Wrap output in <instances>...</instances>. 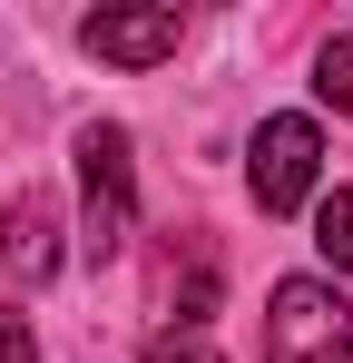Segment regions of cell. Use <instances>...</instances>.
<instances>
[{"mask_svg": "<svg viewBox=\"0 0 353 363\" xmlns=\"http://www.w3.org/2000/svg\"><path fill=\"white\" fill-rule=\"evenodd\" d=\"M138 236V157H128V128H79V245L108 265L118 245Z\"/></svg>", "mask_w": 353, "mask_h": 363, "instance_id": "cell-1", "label": "cell"}, {"mask_svg": "<svg viewBox=\"0 0 353 363\" xmlns=\"http://www.w3.org/2000/svg\"><path fill=\"white\" fill-rule=\"evenodd\" d=\"M0 363H40V334H30L10 304H0Z\"/></svg>", "mask_w": 353, "mask_h": 363, "instance_id": "cell-9", "label": "cell"}, {"mask_svg": "<svg viewBox=\"0 0 353 363\" xmlns=\"http://www.w3.org/2000/svg\"><path fill=\"white\" fill-rule=\"evenodd\" d=\"M314 99H324L334 118H353V30H334V40L314 50Z\"/></svg>", "mask_w": 353, "mask_h": 363, "instance_id": "cell-6", "label": "cell"}, {"mask_svg": "<svg viewBox=\"0 0 353 363\" xmlns=\"http://www.w3.org/2000/svg\"><path fill=\"white\" fill-rule=\"evenodd\" d=\"M147 363H216V344H206L196 324H176V334H157V344H147Z\"/></svg>", "mask_w": 353, "mask_h": 363, "instance_id": "cell-8", "label": "cell"}, {"mask_svg": "<svg viewBox=\"0 0 353 363\" xmlns=\"http://www.w3.org/2000/svg\"><path fill=\"white\" fill-rule=\"evenodd\" d=\"M59 196L50 186H20L10 206H0V265H10V285H50L59 275Z\"/></svg>", "mask_w": 353, "mask_h": 363, "instance_id": "cell-5", "label": "cell"}, {"mask_svg": "<svg viewBox=\"0 0 353 363\" xmlns=\"http://www.w3.org/2000/svg\"><path fill=\"white\" fill-rule=\"evenodd\" d=\"M176 20L167 0H128V10H89L79 20V40L99 50V60H118V69H157V60H176Z\"/></svg>", "mask_w": 353, "mask_h": 363, "instance_id": "cell-4", "label": "cell"}, {"mask_svg": "<svg viewBox=\"0 0 353 363\" xmlns=\"http://www.w3.org/2000/svg\"><path fill=\"white\" fill-rule=\"evenodd\" d=\"M314 177H324V128L314 118H265L255 128V147H245V186H255V206L265 216H294L304 196H314Z\"/></svg>", "mask_w": 353, "mask_h": 363, "instance_id": "cell-3", "label": "cell"}, {"mask_svg": "<svg viewBox=\"0 0 353 363\" xmlns=\"http://www.w3.org/2000/svg\"><path fill=\"white\" fill-rule=\"evenodd\" d=\"M353 354V304L334 275H285L265 295V363H344Z\"/></svg>", "mask_w": 353, "mask_h": 363, "instance_id": "cell-2", "label": "cell"}, {"mask_svg": "<svg viewBox=\"0 0 353 363\" xmlns=\"http://www.w3.org/2000/svg\"><path fill=\"white\" fill-rule=\"evenodd\" d=\"M314 245H324L334 275H353V186H334V196L314 206Z\"/></svg>", "mask_w": 353, "mask_h": 363, "instance_id": "cell-7", "label": "cell"}]
</instances>
